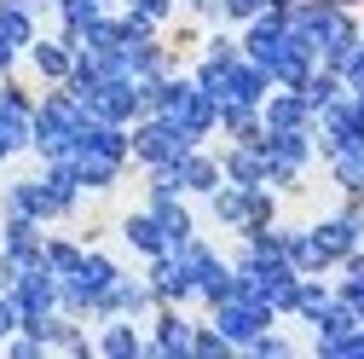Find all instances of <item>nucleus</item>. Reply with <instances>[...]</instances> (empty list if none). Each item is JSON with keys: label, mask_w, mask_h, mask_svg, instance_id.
<instances>
[{"label": "nucleus", "mask_w": 364, "mask_h": 359, "mask_svg": "<svg viewBox=\"0 0 364 359\" xmlns=\"http://www.w3.org/2000/svg\"><path fill=\"white\" fill-rule=\"evenodd\" d=\"M87 128H93L87 105L58 81V87H47V93L35 99V133H29V151H35L41 162H58V157H70V151L81 145V133H87Z\"/></svg>", "instance_id": "1"}, {"label": "nucleus", "mask_w": 364, "mask_h": 359, "mask_svg": "<svg viewBox=\"0 0 364 359\" xmlns=\"http://www.w3.org/2000/svg\"><path fill=\"white\" fill-rule=\"evenodd\" d=\"M58 162H70V168H75L81 192H110L116 180H122V168L133 162L127 128H116V122H93V128L81 133V145H75L70 157H58Z\"/></svg>", "instance_id": "2"}, {"label": "nucleus", "mask_w": 364, "mask_h": 359, "mask_svg": "<svg viewBox=\"0 0 364 359\" xmlns=\"http://www.w3.org/2000/svg\"><path fill=\"white\" fill-rule=\"evenodd\" d=\"M203 203H208V214H214V227L243 232V238L278 227V192H272V186H232V180H220Z\"/></svg>", "instance_id": "3"}, {"label": "nucleus", "mask_w": 364, "mask_h": 359, "mask_svg": "<svg viewBox=\"0 0 364 359\" xmlns=\"http://www.w3.org/2000/svg\"><path fill=\"white\" fill-rule=\"evenodd\" d=\"M116 273H122V266L105 249H81V261L58 279V307L70 313V319H99V301L116 284Z\"/></svg>", "instance_id": "4"}, {"label": "nucleus", "mask_w": 364, "mask_h": 359, "mask_svg": "<svg viewBox=\"0 0 364 359\" xmlns=\"http://www.w3.org/2000/svg\"><path fill=\"white\" fill-rule=\"evenodd\" d=\"M208 325H214L225 342H232V348H249L260 331H272V325H278V307H272L260 290H249V284L237 279V284H232V296L208 307Z\"/></svg>", "instance_id": "5"}, {"label": "nucleus", "mask_w": 364, "mask_h": 359, "mask_svg": "<svg viewBox=\"0 0 364 359\" xmlns=\"http://www.w3.org/2000/svg\"><path fill=\"white\" fill-rule=\"evenodd\" d=\"M179 249V261H186V279H191V296L203 301V307H214V301H225L232 296V284H237V266L225 261L208 238H186V244H173Z\"/></svg>", "instance_id": "6"}, {"label": "nucleus", "mask_w": 364, "mask_h": 359, "mask_svg": "<svg viewBox=\"0 0 364 359\" xmlns=\"http://www.w3.org/2000/svg\"><path fill=\"white\" fill-rule=\"evenodd\" d=\"M260 151H266V186H272V192H284V186H301L306 162L318 157V145H312V128L260 133Z\"/></svg>", "instance_id": "7"}, {"label": "nucleus", "mask_w": 364, "mask_h": 359, "mask_svg": "<svg viewBox=\"0 0 364 359\" xmlns=\"http://www.w3.org/2000/svg\"><path fill=\"white\" fill-rule=\"evenodd\" d=\"M75 99L87 105V116H93V122H116V128H133V122L145 116L139 81H133V76H99V81H87Z\"/></svg>", "instance_id": "8"}, {"label": "nucleus", "mask_w": 364, "mask_h": 359, "mask_svg": "<svg viewBox=\"0 0 364 359\" xmlns=\"http://www.w3.org/2000/svg\"><path fill=\"white\" fill-rule=\"evenodd\" d=\"M306 238H312V249H318V255H324V266L336 273V261H341V255L364 249V209H358V197H353V203H341V209H336V214H324V220H312Z\"/></svg>", "instance_id": "9"}, {"label": "nucleus", "mask_w": 364, "mask_h": 359, "mask_svg": "<svg viewBox=\"0 0 364 359\" xmlns=\"http://www.w3.org/2000/svg\"><path fill=\"white\" fill-rule=\"evenodd\" d=\"M318 157L330 162V180L347 192V197H364V128H347V133H312Z\"/></svg>", "instance_id": "10"}, {"label": "nucleus", "mask_w": 364, "mask_h": 359, "mask_svg": "<svg viewBox=\"0 0 364 359\" xmlns=\"http://www.w3.org/2000/svg\"><path fill=\"white\" fill-rule=\"evenodd\" d=\"M127 145H133V162H145V168H168V162H179L191 151V140L162 116H139L127 128Z\"/></svg>", "instance_id": "11"}, {"label": "nucleus", "mask_w": 364, "mask_h": 359, "mask_svg": "<svg viewBox=\"0 0 364 359\" xmlns=\"http://www.w3.org/2000/svg\"><path fill=\"white\" fill-rule=\"evenodd\" d=\"M41 244H47V232H41V220H18V214H0V284H12L18 273L41 266Z\"/></svg>", "instance_id": "12"}, {"label": "nucleus", "mask_w": 364, "mask_h": 359, "mask_svg": "<svg viewBox=\"0 0 364 359\" xmlns=\"http://www.w3.org/2000/svg\"><path fill=\"white\" fill-rule=\"evenodd\" d=\"M29 133H35V99L12 76H0V168L18 151H29Z\"/></svg>", "instance_id": "13"}, {"label": "nucleus", "mask_w": 364, "mask_h": 359, "mask_svg": "<svg viewBox=\"0 0 364 359\" xmlns=\"http://www.w3.org/2000/svg\"><path fill=\"white\" fill-rule=\"evenodd\" d=\"M0 290H12V301H18V313H23V325H35V319H47V313H58V279L47 273V261L29 266V273H18L12 284H0ZM23 325H18V331H23Z\"/></svg>", "instance_id": "14"}, {"label": "nucleus", "mask_w": 364, "mask_h": 359, "mask_svg": "<svg viewBox=\"0 0 364 359\" xmlns=\"http://www.w3.org/2000/svg\"><path fill=\"white\" fill-rule=\"evenodd\" d=\"M145 284H151L156 307H186V301H197V296H191V279H186V261H179V249H162V255L145 261Z\"/></svg>", "instance_id": "15"}, {"label": "nucleus", "mask_w": 364, "mask_h": 359, "mask_svg": "<svg viewBox=\"0 0 364 359\" xmlns=\"http://www.w3.org/2000/svg\"><path fill=\"white\" fill-rule=\"evenodd\" d=\"M35 12L29 6H12V0H0V76H12L18 58L29 53V41H35Z\"/></svg>", "instance_id": "16"}, {"label": "nucleus", "mask_w": 364, "mask_h": 359, "mask_svg": "<svg viewBox=\"0 0 364 359\" xmlns=\"http://www.w3.org/2000/svg\"><path fill=\"white\" fill-rule=\"evenodd\" d=\"M191 319L179 307H162L156 313V325H151V336H145V353H156V359H191Z\"/></svg>", "instance_id": "17"}, {"label": "nucleus", "mask_w": 364, "mask_h": 359, "mask_svg": "<svg viewBox=\"0 0 364 359\" xmlns=\"http://www.w3.org/2000/svg\"><path fill=\"white\" fill-rule=\"evenodd\" d=\"M168 174H173V186L186 192V197H208L220 180H225V174H220V157H208L203 145H191L179 162H168Z\"/></svg>", "instance_id": "18"}, {"label": "nucleus", "mask_w": 364, "mask_h": 359, "mask_svg": "<svg viewBox=\"0 0 364 359\" xmlns=\"http://www.w3.org/2000/svg\"><path fill=\"white\" fill-rule=\"evenodd\" d=\"M0 214H18V220H58V209H53V197H47V186H41V174L35 180H12L6 192H0Z\"/></svg>", "instance_id": "19"}, {"label": "nucleus", "mask_w": 364, "mask_h": 359, "mask_svg": "<svg viewBox=\"0 0 364 359\" xmlns=\"http://www.w3.org/2000/svg\"><path fill=\"white\" fill-rule=\"evenodd\" d=\"M23 58H29V70H35L41 81H47V87H58V81H70V64H75V47H70L64 35H35Z\"/></svg>", "instance_id": "20"}, {"label": "nucleus", "mask_w": 364, "mask_h": 359, "mask_svg": "<svg viewBox=\"0 0 364 359\" xmlns=\"http://www.w3.org/2000/svg\"><path fill=\"white\" fill-rule=\"evenodd\" d=\"M260 122L266 133H284V128H312V105L301 99V87H272L260 99Z\"/></svg>", "instance_id": "21"}, {"label": "nucleus", "mask_w": 364, "mask_h": 359, "mask_svg": "<svg viewBox=\"0 0 364 359\" xmlns=\"http://www.w3.org/2000/svg\"><path fill=\"white\" fill-rule=\"evenodd\" d=\"M156 307V296H151V284L145 279H127V273H116V284L105 290V301H99V319H133V313H151Z\"/></svg>", "instance_id": "22"}, {"label": "nucleus", "mask_w": 364, "mask_h": 359, "mask_svg": "<svg viewBox=\"0 0 364 359\" xmlns=\"http://www.w3.org/2000/svg\"><path fill=\"white\" fill-rule=\"evenodd\" d=\"M145 209L156 214V227L168 232V244H186V238L197 232V214L186 209V197H179V192H156V186H151V197H145Z\"/></svg>", "instance_id": "23"}, {"label": "nucleus", "mask_w": 364, "mask_h": 359, "mask_svg": "<svg viewBox=\"0 0 364 359\" xmlns=\"http://www.w3.org/2000/svg\"><path fill=\"white\" fill-rule=\"evenodd\" d=\"M220 174L232 186H266V151L260 140H232V151L220 157Z\"/></svg>", "instance_id": "24"}, {"label": "nucleus", "mask_w": 364, "mask_h": 359, "mask_svg": "<svg viewBox=\"0 0 364 359\" xmlns=\"http://www.w3.org/2000/svg\"><path fill=\"white\" fill-rule=\"evenodd\" d=\"M122 244H127L133 255H145V261H151V255H162V249H173V244H168V232L156 227V214H151V209L122 214Z\"/></svg>", "instance_id": "25"}, {"label": "nucleus", "mask_w": 364, "mask_h": 359, "mask_svg": "<svg viewBox=\"0 0 364 359\" xmlns=\"http://www.w3.org/2000/svg\"><path fill=\"white\" fill-rule=\"evenodd\" d=\"M93 353H105V359H139L145 353V336L133 331V319H105L99 325V336H93Z\"/></svg>", "instance_id": "26"}, {"label": "nucleus", "mask_w": 364, "mask_h": 359, "mask_svg": "<svg viewBox=\"0 0 364 359\" xmlns=\"http://www.w3.org/2000/svg\"><path fill=\"white\" fill-rule=\"evenodd\" d=\"M41 186H47V197H53L58 220H64V214H75V203H81V180H75V168H70V162H47V168H41Z\"/></svg>", "instance_id": "27"}, {"label": "nucleus", "mask_w": 364, "mask_h": 359, "mask_svg": "<svg viewBox=\"0 0 364 359\" xmlns=\"http://www.w3.org/2000/svg\"><path fill=\"white\" fill-rule=\"evenodd\" d=\"M278 238H284V255H289V266H295V273H330V266H324V255L312 249L306 227H278Z\"/></svg>", "instance_id": "28"}, {"label": "nucleus", "mask_w": 364, "mask_h": 359, "mask_svg": "<svg viewBox=\"0 0 364 359\" xmlns=\"http://www.w3.org/2000/svg\"><path fill=\"white\" fill-rule=\"evenodd\" d=\"M220 133H225V140H260V133H266L260 105H220Z\"/></svg>", "instance_id": "29"}, {"label": "nucleus", "mask_w": 364, "mask_h": 359, "mask_svg": "<svg viewBox=\"0 0 364 359\" xmlns=\"http://www.w3.org/2000/svg\"><path fill=\"white\" fill-rule=\"evenodd\" d=\"M336 93H341V76H336V70H324V64H318V70H312V76L301 81V99L312 105V116H318V110H324V105H330Z\"/></svg>", "instance_id": "30"}, {"label": "nucleus", "mask_w": 364, "mask_h": 359, "mask_svg": "<svg viewBox=\"0 0 364 359\" xmlns=\"http://www.w3.org/2000/svg\"><path fill=\"white\" fill-rule=\"evenodd\" d=\"M122 12H127V18H139L145 29H156V35H162V24L179 12V0H122Z\"/></svg>", "instance_id": "31"}, {"label": "nucleus", "mask_w": 364, "mask_h": 359, "mask_svg": "<svg viewBox=\"0 0 364 359\" xmlns=\"http://www.w3.org/2000/svg\"><path fill=\"white\" fill-rule=\"evenodd\" d=\"M41 261H47L53 279H64L70 266L81 261V244H75V238H47V244H41Z\"/></svg>", "instance_id": "32"}, {"label": "nucleus", "mask_w": 364, "mask_h": 359, "mask_svg": "<svg viewBox=\"0 0 364 359\" xmlns=\"http://www.w3.org/2000/svg\"><path fill=\"white\" fill-rule=\"evenodd\" d=\"M225 353H237V348L225 342L214 325H197V331H191V359H225Z\"/></svg>", "instance_id": "33"}, {"label": "nucleus", "mask_w": 364, "mask_h": 359, "mask_svg": "<svg viewBox=\"0 0 364 359\" xmlns=\"http://www.w3.org/2000/svg\"><path fill=\"white\" fill-rule=\"evenodd\" d=\"M336 273H341V284H336V296H353V290H364V249H353V255H341V261H336Z\"/></svg>", "instance_id": "34"}, {"label": "nucleus", "mask_w": 364, "mask_h": 359, "mask_svg": "<svg viewBox=\"0 0 364 359\" xmlns=\"http://www.w3.org/2000/svg\"><path fill=\"white\" fill-rule=\"evenodd\" d=\"M341 87H347V93H358V99H364V29H358V41H353L347 64H341Z\"/></svg>", "instance_id": "35"}, {"label": "nucleus", "mask_w": 364, "mask_h": 359, "mask_svg": "<svg viewBox=\"0 0 364 359\" xmlns=\"http://www.w3.org/2000/svg\"><path fill=\"white\" fill-rule=\"evenodd\" d=\"M266 6H272V0H220V24H249Z\"/></svg>", "instance_id": "36"}, {"label": "nucleus", "mask_w": 364, "mask_h": 359, "mask_svg": "<svg viewBox=\"0 0 364 359\" xmlns=\"http://www.w3.org/2000/svg\"><path fill=\"white\" fill-rule=\"evenodd\" d=\"M249 353H255V359H284V353H289V342H284L278 331H260V336L249 342Z\"/></svg>", "instance_id": "37"}, {"label": "nucleus", "mask_w": 364, "mask_h": 359, "mask_svg": "<svg viewBox=\"0 0 364 359\" xmlns=\"http://www.w3.org/2000/svg\"><path fill=\"white\" fill-rule=\"evenodd\" d=\"M23 325V313H18V301H12V290H0V342H6L12 331Z\"/></svg>", "instance_id": "38"}, {"label": "nucleus", "mask_w": 364, "mask_h": 359, "mask_svg": "<svg viewBox=\"0 0 364 359\" xmlns=\"http://www.w3.org/2000/svg\"><path fill=\"white\" fill-rule=\"evenodd\" d=\"M186 6H191L203 24H214V18H220V0H186Z\"/></svg>", "instance_id": "39"}, {"label": "nucleus", "mask_w": 364, "mask_h": 359, "mask_svg": "<svg viewBox=\"0 0 364 359\" xmlns=\"http://www.w3.org/2000/svg\"><path fill=\"white\" fill-rule=\"evenodd\" d=\"M341 301H353V313H358V325H364V290H353V296H341Z\"/></svg>", "instance_id": "40"}, {"label": "nucleus", "mask_w": 364, "mask_h": 359, "mask_svg": "<svg viewBox=\"0 0 364 359\" xmlns=\"http://www.w3.org/2000/svg\"><path fill=\"white\" fill-rule=\"evenodd\" d=\"M330 6H358V0H330Z\"/></svg>", "instance_id": "41"}, {"label": "nucleus", "mask_w": 364, "mask_h": 359, "mask_svg": "<svg viewBox=\"0 0 364 359\" xmlns=\"http://www.w3.org/2000/svg\"><path fill=\"white\" fill-rule=\"evenodd\" d=\"M278 6H289V0H278Z\"/></svg>", "instance_id": "42"}]
</instances>
